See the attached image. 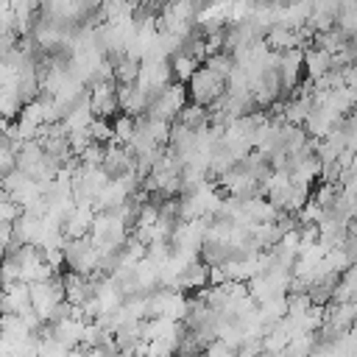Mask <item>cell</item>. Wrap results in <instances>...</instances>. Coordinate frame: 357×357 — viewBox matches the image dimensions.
Segmentation results:
<instances>
[{"instance_id": "6da1fadb", "label": "cell", "mask_w": 357, "mask_h": 357, "mask_svg": "<svg viewBox=\"0 0 357 357\" xmlns=\"http://www.w3.org/2000/svg\"><path fill=\"white\" fill-rule=\"evenodd\" d=\"M187 95H190V103H198V106L209 109L215 100H220V98L226 95V81L218 78L212 70L198 67L195 75H192L190 84H187Z\"/></svg>"}, {"instance_id": "7a4b0ae2", "label": "cell", "mask_w": 357, "mask_h": 357, "mask_svg": "<svg viewBox=\"0 0 357 357\" xmlns=\"http://www.w3.org/2000/svg\"><path fill=\"white\" fill-rule=\"evenodd\" d=\"M31 287V310L45 321L50 324V315L53 310L64 301V284H61V273L47 279V282H36V284H28Z\"/></svg>"}, {"instance_id": "3957f363", "label": "cell", "mask_w": 357, "mask_h": 357, "mask_svg": "<svg viewBox=\"0 0 357 357\" xmlns=\"http://www.w3.org/2000/svg\"><path fill=\"white\" fill-rule=\"evenodd\" d=\"M89 109L95 117L109 120L117 112V84L114 81H92L89 84Z\"/></svg>"}, {"instance_id": "277c9868", "label": "cell", "mask_w": 357, "mask_h": 357, "mask_svg": "<svg viewBox=\"0 0 357 357\" xmlns=\"http://www.w3.org/2000/svg\"><path fill=\"white\" fill-rule=\"evenodd\" d=\"M204 287H209V265H204L201 259H195L192 265H187L181 273H178V279H176V290L178 293H201Z\"/></svg>"}, {"instance_id": "5b68a950", "label": "cell", "mask_w": 357, "mask_h": 357, "mask_svg": "<svg viewBox=\"0 0 357 357\" xmlns=\"http://www.w3.org/2000/svg\"><path fill=\"white\" fill-rule=\"evenodd\" d=\"M84 321H75V318H61L56 324H50V332H53V340L61 343L64 349H75L81 346V335H84Z\"/></svg>"}, {"instance_id": "8992f818", "label": "cell", "mask_w": 357, "mask_h": 357, "mask_svg": "<svg viewBox=\"0 0 357 357\" xmlns=\"http://www.w3.org/2000/svg\"><path fill=\"white\" fill-rule=\"evenodd\" d=\"M304 70H307L310 81H318L321 75H326V73L332 70V56L310 45V47L304 50Z\"/></svg>"}, {"instance_id": "52a82bcc", "label": "cell", "mask_w": 357, "mask_h": 357, "mask_svg": "<svg viewBox=\"0 0 357 357\" xmlns=\"http://www.w3.org/2000/svg\"><path fill=\"white\" fill-rule=\"evenodd\" d=\"M181 126H187L190 131H204V128H209V112L204 109V106H198V103H187L181 112H178V117H176Z\"/></svg>"}, {"instance_id": "ba28073f", "label": "cell", "mask_w": 357, "mask_h": 357, "mask_svg": "<svg viewBox=\"0 0 357 357\" xmlns=\"http://www.w3.org/2000/svg\"><path fill=\"white\" fill-rule=\"evenodd\" d=\"M198 67H201V64H198V61H192V59H190L187 53H181V50H178V53L170 59V73H173V81H176V84H184V86L190 84V78L195 75V70H198Z\"/></svg>"}, {"instance_id": "9c48e42d", "label": "cell", "mask_w": 357, "mask_h": 357, "mask_svg": "<svg viewBox=\"0 0 357 357\" xmlns=\"http://www.w3.org/2000/svg\"><path fill=\"white\" fill-rule=\"evenodd\" d=\"M114 64V84H137V75H139V61L128 59V56H117V59H109Z\"/></svg>"}, {"instance_id": "30bf717a", "label": "cell", "mask_w": 357, "mask_h": 357, "mask_svg": "<svg viewBox=\"0 0 357 357\" xmlns=\"http://www.w3.org/2000/svg\"><path fill=\"white\" fill-rule=\"evenodd\" d=\"M134 131H137V117H131V114H114L112 117V134H114L117 145H128L134 139Z\"/></svg>"}, {"instance_id": "8fae6325", "label": "cell", "mask_w": 357, "mask_h": 357, "mask_svg": "<svg viewBox=\"0 0 357 357\" xmlns=\"http://www.w3.org/2000/svg\"><path fill=\"white\" fill-rule=\"evenodd\" d=\"M204 67H206V70H212L218 78H223V81H226V78L231 75V70H234V59H231V53H226V50H223V53L209 56V59L204 61Z\"/></svg>"}, {"instance_id": "7c38bea8", "label": "cell", "mask_w": 357, "mask_h": 357, "mask_svg": "<svg viewBox=\"0 0 357 357\" xmlns=\"http://www.w3.org/2000/svg\"><path fill=\"white\" fill-rule=\"evenodd\" d=\"M329 349L335 357H357V337L351 332H343L329 343Z\"/></svg>"}, {"instance_id": "4fadbf2b", "label": "cell", "mask_w": 357, "mask_h": 357, "mask_svg": "<svg viewBox=\"0 0 357 357\" xmlns=\"http://www.w3.org/2000/svg\"><path fill=\"white\" fill-rule=\"evenodd\" d=\"M89 137H92V142H98V145H109V142H114V134H112V120H100V117H95L92 120V126H89Z\"/></svg>"}, {"instance_id": "5bb4252c", "label": "cell", "mask_w": 357, "mask_h": 357, "mask_svg": "<svg viewBox=\"0 0 357 357\" xmlns=\"http://www.w3.org/2000/svg\"><path fill=\"white\" fill-rule=\"evenodd\" d=\"M284 301H287V318H298V315H304L312 307L307 293H287Z\"/></svg>"}, {"instance_id": "9a60e30c", "label": "cell", "mask_w": 357, "mask_h": 357, "mask_svg": "<svg viewBox=\"0 0 357 357\" xmlns=\"http://www.w3.org/2000/svg\"><path fill=\"white\" fill-rule=\"evenodd\" d=\"M17 153L20 148L11 145V142H0V176H8L11 170H17Z\"/></svg>"}, {"instance_id": "2e32d148", "label": "cell", "mask_w": 357, "mask_h": 357, "mask_svg": "<svg viewBox=\"0 0 357 357\" xmlns=\"http://www.w3.org/2000/svg\"><path fill=\"white\" fill-rule=\"evenodd\" d=\"M89 145H92L89 128H84V131H70V134H67V148H70V153H73V156H81Z\"/></svg>"}, {"instance_id": "e0dca14e", "label": "cell", "mask_w": 357, "mask_h": 357, "mask_svg": "<svg viewBox=\"0 0 357 357\" xmlns=\"http://www.w3.org/2000/svg\"><path fill=\"white\" fill-rule=\"evenodd\" d=\"M103 156H106V148L98 145V142H92V145L78 156V162H81L84 167H100V165H103Z\"/></svg>"}, {"instance_id": "ac0fdd59", "label": "cell", "mask_w": 357, "mask_h": 357, "mask_svg": "<svg viewBox=\"0 0 357 357\" xmlns=\"http://www.w3.org/2000/svg\"><path fill=\"white\" fill-rule=\"evenodd\" d=\"M201 357H234V349H229L223 340H212V343L201 351Z\"/></svg>"}, {"instance_id": "d6986e66", "label": "cell", "mask_w": 357, "mask_h": 357, "mask_svg": "<svg viewBox=\"0 0 357 357\" xmlns=\"http://www.w3.org/2000/svg\"><path fill=\"white\" fill-rule=\"evenodd\" d=\"M349 332H351V335H354V337H357V321H354V324H351V329H349Z\"/></svg>"}]
</instances>
